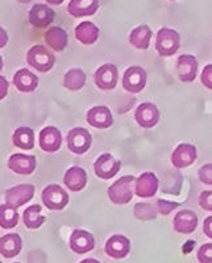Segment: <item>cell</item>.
Segmentation results:
<instances>
[{"label": "cell", "mask_w": 212, "mask_h": 263, "mask_svg": "<svg viewBox=\"0 0 212 263\" xmlns=\"http://www.w3.org/2000/svg\"><path fill=\"white\" fill-rule=\"evenodd\" d=\"M199 205L204 211L212 212V191H203L200 193Z\"/></svg>", "instance_id": "8d00e7d4"}, {"label": "cell", "mask_w": 212, "mask_h": 263, "mask_svg": "<svg viewBox=\"0 0 212 263\" xmlns=\"http://www.w3.org/2000/svg\"><path fill=\"white\" fill-rule=\"evenodd\" d=\"M133 213L135 217L140 221H153L157 218V212L156 206L149 202H138L135 205V209H133Z\"/></svg>", "instance_id": "1f68e13d"}, {"label": "cell", "mask_w": 212, "mask_h": 263, "mask_svg": "<svg viewBox=\"0 0 212 263\" xmlns=\"http://www.w3.org/2000/svg\"><path fill=\"white\" fill-rule=\"evenodd\" d=\"M203 233L206 237L212 239V216L207 217L204 222H203Z\"/></svg>", "instance_id": "f35d334b"}, {"label": "cell", "mask_w": 212, "mask_h": 263, "mask_svg": "<svg viewBox=\"0 0 212 263\" xmlns=\"http://www.w3.org/2000/svg\"><path fill=\"white\" fill-rule=\"evenodd\" d=\"M198 216L195 212L190 209H183L175 214L174 220H173V228L177 233L181 234H191L197 230L198 228Z\"/></svg>", "instance_id": "d6986e66"}, {"label": "cell", "mask_w": 212, "mask_h": 263, "mask_svg": "<svg viewBox=\"0 0 212 263\" xmlns=\"http://www.w3.org/2000/svg\"><path fill=\"white\" fill-rule=\"evenodd\" d=\"M99 10V0H70L68 12L73 17H84L95 15Z\"/></svg>", "instance_id": "484cf974"}, {"label": "cell", "mask_w": 212, "mask_h": 263, "mask_svg": "<svg viewBox=\"0 0 212 263\" xmlns=\"http://www.w3.org/2000/svg\"><path fill=\"white\" fill-rule=\"evenodd\" d=\"M7 43H8V34H7L6 29L0 27V49L6 47Z\"/></svg>", "instance_id": "ab89813d"}, {"label": "cell", "mask_w": 212, "mask_h": 263, "mask_svg": "<svg viewBox=\"0 0 212 263\" xmlns=\"http://www.w3.org/2000/svg\"><path fill=\"white\" fill-rule=\"evenodd\" d=\"M45 43L53 52H62L65 48L68 47L69 36L68 32L61 27H50L45 32Z\"/></svg>", "instance_id": "603a6c76"}, {"label": "cell", "mask_w": 212, "mask_h": 263, "mask_svg": "<svg viewBox=\"0 0 212 263\" xmlns=\"http://www.w3.org/2000/svg\"><path fill=\"white\" fill-rule=\"evenodd\" d=\"M0 263H2V262H0Z\"/></svg>", "instance_id": "bcb514c9"}, {"label": "cell", "mask_w": 212, "mask_h": 263, "mask_svg": "<svg viewBox=\"0 0 212 263\" xmlns=\"http://www.w3.org/2000/svg\"><path fill=\"white\" fill-rule=\"evenodd\" d=\"M15 263H18V262H15Z\"/></svg>", "instance_id": "f6af8a7d"}, {"label": "cell", "mask_w": 212, "mask_h": 263, "mask_svg": "<svg viewBox=\"0 0 212 263\" xmlns=\"http://www.w3.org/2000/svg\"><path fill=\"white\" fill-rule=\"evenodd\" d=\"M79 263H100V262H99V260H96V259H94V258H86V259L80 260Z\"/></svg>", "instance_id": "b9f144b4"}, {"label": "cell", "mask_w": 212, "mask_h": 263, "mask_svg": "<svg viewBox=\"0 0 212 263\" xmlns=\"http://www.w3.org/2000/svg\"><path fill=\"white\" fill-rule=\"evenodd\" d=\"M69 246L75 254H86L95 248V238L87 230L75 229L70 235Z\"/></svg>", "instance_id": "9a60e30c"}, {"label": "cell", "mask_w": 212, "mask_h": 263, "mask_svg": "<svg viewBox=\"0 0 212 263\" xmlns=\"http://www.w3.org/2000/svg\"><path fill=\"white\" fill-rule=\"evenodd\" d=\"M117 80H119V70L114 64H104L99 66L94 73V82L96 87L103 91L114 90L117 85Z\"/></svg>", "instance_id": "ba28073f"}, {"label": "cell", "mask_w": 212, "mask_h": 263, "mask_svg": "<svg viewBox=\"0 0 212 263\" xmlns=\"http://www.w3.org/2000/svg\"><path fill=\"white\" fill-rule=\"evenodd\" d=\"M86 121L94 128L105 130L114 124V117H112V112L107 106L99 105L94 106L87 111Z\"/></svg>", "instance_id": "5bb4252c"}, {"label": "cell", "mask_w": 212, "mask_h": 263, "mask_svg": "<svg viewBox=\"0 0 212 263\" xmlns=\"http://www.w3.org/2000/svg\"><path fill=\"white\" fill-rule=\"evenodd\" d=\"M8 89H9V82L7 81L6 77L0 76V101L6 98L7 94H8Z\"/></svg>", "instance_id": "74e56055"}, {"label": "cell", "mask_w": 212, "mask_h": 263, "mask_svg": "<svg viewBox=\"0 0 212 263\" xmlns=\"http://www.w3.org/2000/svg\"><path fill=\"white\" fill-rule=\"evenodd\" d=\"M27 62L31 68L36 69L41 73H48L54 66L55 57L49 48L37 44L28 50Z\"/></svg>", "instance_id": "3957f363"}, {"label": "cell", "mask_w": 212, "mask_h": 263, "mask_svg": "<svg viewBox=\"0 0 212 263\" xmlns=\"http://www.w3.org/2000/svg\"><path fill=\"white\" fill-rule=\"evenodd\" d=\"M147 74L141 66H129L123 76V87L129 93H140L146 86Z\"/></svg>", "instance_id": "52a82bcc"}, {"label": "cell", "mask_w": 212, "mask_h": 263, "mask_svg": "<svg viewBox=\"0 0 212 263\" xmlns=\"http://www.w3.org/2000/svg\"><path fill=\"white\" fill-rule=\"evenodd\" d=\"M37 159L34 155L12 154L8 159V168L13 174L32 175L36 171Z\"/></svg>", "instance_id": "e0dca14e"}, {"label": "cell", "mask_w": 212, "mask_h": 263, "mask_svg": "<svg viewBox=\"0 0 212 263\" xmlns=\"http://www.w3.org/2000/svg\"><path fill=\"white\" fill-rule=\"evenodd\" d=\"M156 209L157 212L161 214V216H169L172 212H174L177 208H178V204L173 201H167V200H163V198H160L158 201L156 202Z\"/></svg>", "instance_id": "d6a6232c"}, {"label": "cell", "mask_w": 212, "mask_h": 263, "mask_svg": "<svg viewBox=\"0 0 212 263\" xmlns=\"http://www.w3.org/2000/svg\"><path fill=\"white\" fill-rule=\"evenodd\" d=\"M36 188L32 184H18L6 192V204L18 209L33 198Z\"/></svg>", "instance_id": "9c48e42d"}, {"label": "cell", "mask_w": 212, "mask_h": 263, "mask_svg": "<svg viewBox=\"0 0 212 263\" xmlns=\"http://www.w3.org/2000/svg\"><path fill=\"white\" fill-rule=\"evenodd\" d=\"M41 212H43V206L38 204L28 206L24 211V213H23V222H24L25 228L31 230L41 228L46 221L45 216H43Z\"/></svg>", "instance_id": "f546056e"}, {"label": "cell", "mask_w": 212, "mask_h": 263, "mask_svg": "<svg viewBox=\"0 0 212 263\" xmlns=\"http://www.w3.org/2000/svg\"><path fill=\"white\" fill-rule=\"evenodd\" d=\"M20 2H28V0H20Z\"/></svg>", "instance_id": "ee69618b"}, {"label": "cell", "mask_w": 212, "mask_h": 263, "mask_svg": "<svg viewBox=\"0 0 212 263\" xmlns=\"http://www.w3.org/2000/svg\"><path fill=\"white\" fill-rule=\"evenodd\" d=\"M200 82L204 87L212 90V64H208L203 68L202 74H200Z\"/></svg>", "instance_id": "d590c367"}, {"label": "cell", "mask_w": 212, "mask_h": 263, "mask_svg": "<svg viewBox=\"0 0 212 263\" xmlns=\"http://www.w3.org/2000/svg\"><path fill=\"white\" fill-rule=\"evenodd\" d=\"M40 148L44 152L53 154L57 152L62 146V134L54 126H46L40 131Z\"/></svg>", "instance_id": "ac0fdd59"}, {"label": "cell", "mask_w": 212, "mask_h": 263, "mask_svg": "<svg viewBox=\"0 0 212 263\" xmlns=\"http://www.w3.org/2000/svg\"><path fill=\"white\" fill-rule=\"evenodd\" d=\"M23 249V239L17 233H9V234L0 237V255L4 258L17 257Z\"/></svg>", "instance_id": "cb8c5ba5"}, {"label": "cell", "mask_w": 212, "mask_h": 263, "mask_svg": "<svg viewBox=\"0 0 212 263\" xmlns=\"http://www.w3.org/2000/svg\"><path fill=\"white\" fill-rule=\"evenodd\" d=\"M160 110L154 103L144 102L138 105L135 111V119L142 128H153L160 122Z\"/></svg>", "instance_id": "8fae6325"}, {"label": "cell", "mask_w": 212, "mask_h": 263, "mask_svg": "<svg viewBox=\"0 0 212 263\" xmlns=\"http://www.w3.org/2000/svg\"><path fill=\"white\" fill-rule=\"evenodd\" d=\"M3 66H4V61H3V59H2V56H0V70L3 69Z\"/></svg>", "instance_id": "7bdbcfd3"}, {"label": "cell", "mask_w": 212, "mask_h": 263, "mask_svg": "<svg viewBox=\"0 0 212 263\" xmlns=\"http://www.w3.org/2000/svg\"><path fill=\"white\" fill-rule=\"evenodd\" d=\"M18 223V212L8 204L0 205V226L3 229H12Z\"/></svg>", "instance_id": "4dcf8cb0"}, {"label": "cell", "mask_w": 212, "mask_h": 263, "mask_svg": "<svg viewBox=\"0 0 212 263\" xmlns=\"http://www.w3.org/2000/svg\"><path fill=\"white\" fill-rule=\"evenodd\" d=\"M197 258L199 263H212V242L202 245L198 250Z\"/></svg>", "instance_id": "836d02e7"}, {"label": "cell", "mask_w": 212, "mask_h": 263, "mask_svg": "<svg viewBox=\"0 0 212 263\" xmlns=\"http://www.w3.org/2000/svg\"><path fill=\"white\" fill-rule=\"evenodd\" d=\"M86 73L79 68H73L63 76V86L70 91H79L86 86Z\"/></svg>", "instance_id": "f1b7e54d"}, {"label": "cell", "mask_w": 212, "mask_h": 263, "mask_svg": "<svg viewBox=\"0 0 212 263\" xmlns=\"http://www.w3.org/2000/svg\"><path fill=\"white\" fill-rule=\"evenodd\" d=\"M74 34L83 45H92L99 39V28L92 22H82L75 27Z\"/></svg>", "instance_id": "4316f807"}, {"label": "cell", "mask_w": 212, "mask_h": 263, "mask_svg": "<svg viewBox=\"0 0 212 263\" xmlns=\"http://www.w3.org/2000/svg\"><path fill=\"white\" fill-rule=\"evenodd\" d=\"M66 144L73 154L83 155L89 151L92 144L91 134L83 127H74L69 131L68 137H66Z\"/></svg>", "instance_id": "5b68a950"}, {"label": "cell", "mask_w": 212, "mask_h": 263, "mask_svg": "<svg viewBox=\"0 0 212 263\" xmlns=\"http://www.w3.org/2000/svg\"><path fill=\"white\" fill-rule=\"evenodd\" d=\"M87 172L82 167L74 165L65 172L63 184L71 192H79L87 185Z\"/></svg>", "instance_id": "44dd1931"}, {"label": "cell", "mask_w": 212, "mask_h": 263, "mask_svg": "<svg viewBox=\"0 0 212 263\" xmlns=\"http://www.w3.org/2000/svg\"><path fill=\"white\" fill-rule=\"evenodd\" d=\"M198 176L203 184L206 185H212V163L202 165L198 171Z\"/></svg>", "instance_id": "e575fe53"}, {"label": "cell", "mask_w": 212, "mask_h": 263, "mask_svg": "<svg viewBox=\"0 0 212 263\" xmlns=\"http://www.w3.org/2000/svg\"><path fill=\"white\" fill-rule=\"evenodd\" d=\"M181 47V36L175 29L162 27L157 32L156 50L161 57H172Z\"/></svg>", "instance_id": "7a4b0ae2"}, {"label": "cell", "mask_w": 212, "mask_h": 263, "mask_svg": "<svg viewBox=\"0 0 212 263\" xmlns=\"http://www.w3.org/2000/svg\"><path fill=\"white\" fill-rule=\"evenodd\" d=\"M136 177L132 175H126L117 179L112 185L108 186L107 196L116 205H125L131 202L135 195Z\"/></svg>", "instance_id": "6da1fadb"}, {"label": "cell", "mask_w": 212, "mask_h": 263, "mask_svg": "<svg viewBox=\"0 0 212 263\" xmlns=\"http://www.w3.org/2000/svg\"><path fill=\"white\" fill-rule=\"evenodd\" d=\"M198 158L197 147L190 143H181L172 154V164L177 170L190 167Z\"/></svg>", "instance_id": "30bf717a"}, {"label": "cell", "mask_w": 212, "mask_h": 263, "mask_svg": "<svg viewBox=\"0 0 212 263\" xmlns=\"http://www.w3.org/2000/svg\"><path fill=\"white\" fill-rule=\"evenodd\" d=\"M41 200H43L44 206L49 211H62L68 206L70 201L69 193L57 184L46 185L41 193Z\"/></svg>", "instance_id": "277c9868"}, {"label": "cell", "mask_w": 212, "mask_h": 263, "mask_svg": "<svg viewBox=\"0 0 212 263\" xmlns=\"http://www.w3.org/2000/svg\"><path fill=\"white\" fill-rule=\"evenodd\" d=\"M46 3L50 4V6H61L65 0H45Z\"/></svg>", "instance_id": "60d3db41"}, {"label": "cell", "mask_w": 212, "mask_h": 263, "mask_svg": "<svg viewBox=\"0 0 212 263\" xmlns=\"http://www.w3.org/2000/svg\"><path fill=\"white\" fill-rule=\"evenodd\" d=\"M198 60L191 54H181L177 60V71L182 82H193L198 74Z\"/></svg>", "instance_id": "ffe728a7"}, {"label": "cell", "mask_w": 212, "mask_h": 263, "mask_svg": "<svg viewBox=\"0 0 212 263\" xmlns=\"http://www.w3.org/2000/svg\"><path fill=\"white\" fill-rule=\"evenodd\" d=\"M152 37H153V32H152L151 27L146 24H141L133 28L132 32L129 33V44L136 49L145 50L151 45Z\"/></svg>", "instance_id": "d4e9b609"}, {"label": "cell", "mask_w": 212, "mask_h": 263, "mask_svg": "<svg viewBox=\"0 0 212 263\" xmlns=\"http://www.w3.org/2000/svg\"><path fill=\"white\" fill-rule=\"evenodd\" d=\"M160 189V180L154 172H144L136 179L135 193L141 198H151Z\"/></svg>", "instance_id": "7c38bea8"}, {"label": "cell", "mask_w": 212, "mask_h": 263, "mask_svg": "<svg viewBox=\"0 0 212 263\" xmlns=\"http://www.w3.org/2000/svg\"><path fill=\"white\" fill-rule=\"evenodd\" d=\"M121 170V163L108 152L101 154L94 163V172L101 180H110Z\"/></svg>", "instance_id": "8992f818"}, {"label": "cell", "mask_w": 212, "mask_h": 263, "mask_svg": "<svg viewBox=\"0 0 212 263\" xmlns=\"http://www.w3.org/2000/svg\"><path fill=\"white\" fill-rule=\"evenodd\" d=\"M55 19V12L49 6L43 3H37L32 7L28 13V20L34 28H46L49 27Z\"/></svg>", "instance_id": "4fadbf2b"}, {"label": "cell", "mask_w": 212, "mask_h": 263, "mask_svg": "<svg viewBox=\"0 0 212 263\" xmlns=\"http://www.w3.org/2000/svg\"><path fill=\"white\" fill-rule=\"evenodd\" d=\"M12 84L22 93H32L38 86V77L29 69H18L13 74Z\"/></svg>", "instance_id": "7402d4cb"}, {"label": "cell", "mask_w": 212, "mask_h": 263, "mask_svg": "<svg viewBox=\"0 0 212 263\" xmlns=\"http://www.w3.org/2000/svg\"><path fill=\"white\" fill-rule=\"evenodd\" d=\"M104 251L112 259H123L131 251V241L123 234H114L107 239Z\"/></svg>", "instance_id": "2e32d148"}, {"label": "cell", "mask_w": 212, "mask_h": 263, "mask_svg": "<svg viewBox=\"0 0 212 263\" xmlns=\"http://www.w3.org/2000/svg\"><path fill=\"white\" fill-rule=\"evenodd\" d=\"M12 143L17 148L31 151L34 148V133L31 127H18L12 134Z\"/></svg>", "instance_id": "83f0119b"}]
</instances>
